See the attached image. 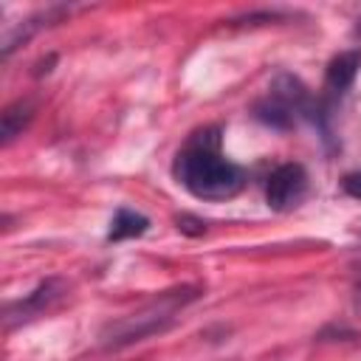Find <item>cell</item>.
Instances as JSON below:
<instances>
[{
    "label": "cell",
    "instance_id": "obj_10",
    "mask_svg": "<svg viewBox=\"0 0 361 361\" xmlns=\"http://www.w3.org/2000/svg\"><path fill=\"white\" fill-rule=\"evenodd\" d=\"M341 189H344L350 197L361 200V169H358V172H350V175H344V178H341Z\"/></svg>",
    "mask_w": 361,
    "mask_h": 361
},
{
    "label": "cell",
    "instance_id": "obj_3",
    "mask_svg": "<svg viewBox=\"0 0 361 361\" xmlns=\"http://www.w3.org/2000/svg\"><path fill=\"white\" fill-rule=\"evenodd\" d=\"M310 113V99H307V87L290 76V73H279L268 93L254 104V116L271 127H290L296 121V116Z\"/></svg>",
    "mask_w": 361,
    "mask_h": 361
},
{
    "label": "cell",
    "instance_id": "obj_1",
    "mask_svg": "<svg viewBox=\"0 0 361 361\" xmlns=\"http://www.w3.org/2000/svg\"><path fill=\"white\" fill-rule=\"evenodd\" d=\"M172 175L197 200H228L245 186V169L220 149V127L192 133L175 155Z\"/></svg>",
    "mask_w": 361,
    "mask_h": 361
},
{
    "label": "cell",
    "instance_id": "obj_5",
    "mask_svg": "<svg viewBox=\"0 0 361 361\" xmlns=\"http://www.w3.org/2000/svg\"><path fill=\"white\" fill-rule=\"evenodd\" d=\"M62 293H65V282L62 279H45L31 293H25L23 299L8 302L6 310H3L6 330H11L14 324H23V322H31V319L42 316L45 310H51L62 299Z\"/></svg>",
    "mask_w": 361,
    "mask_h": 361
},
{
    "label": "cell",
    "instance_id": "obj_4",
    "mask_svg": "<svg viewBox=\"0 0 361 361\" xmlns=\"http://www.w3.org/2000/svg\"><path fill=\"white\" fill-rule=\"evenodd\" d=\"M305 192H307V172L296 161L279 164L265 180V203L274 212H290L293 206H299Z\"/></svg>",
    "mask_w": 361,
    "mask_h": 361
},
{
    "label": "cell",
    "instance_id": "obj_11",
    "mask_svg": "<svg viewBox=\"0 0 361 361\" xmlns=\"http://www.w3.org/2000/svg\"><path fill=\"white\" fill-rule=\"evenodd\" d=\"M358 293H361V285H358Z\"/></svg>",
    "mask_w": 361,
    "mask_h": 361
},
{
    "label": "cell",
    "instance_id": "obj_9",
    "mask_svg": "<svg viewBox=\"0 0 361 361\" xmlns=\"http://www.w3.org/2000/svg\"><path fill=\"white\" fill-rule=\"evenodd\" d=\"M175 223H178V228H180L183 234H192V237H197V234L206 231V223H203L200 217H192V214H178Z\"/></svg>",
    "mask_w": 361,
    "mask_h": 361
},
{
    "label": "cell",
    "instance_id": "obj_6",
    "mask_svg": "<svg viewBox=\"0 0 361 361\" xmlns=\"http://www.w3.org/2000/svg\"><path fill=\"white\" fill-rule=\"evenodd\" d=\"M358 68H361V51H358V48L336 54V56L327 62V71H324V90H327L333 99L341 96V93H347L350 85H353L355 76H358Z\"/></svg>",
    "mask_w": 361,
    "mask_h": 361
},
{
    "label": "cell",
    "instance_id": "obj_7",
    "mask_svg": "<svg viewBox=\"0 0 361 361\" xmlns=\"http://www.w3.org/2000/svg\"><path fill=\"white\" fill-rule=\"evenodd\" d=\"M31 118H34V102L31 99H17V102L6 104V110L0 113V141H3V147L11 144L17 135H23V130L28 127Z\"/></svg>",
    "mask_w": 361,
    "mask_h": 361
},
{
    "label": "cell",
    "instance_id": "obj_2",
    "mask_svg": "<svg viewBox=\"0 0 361 361\" xmlns=\"http://www.w3.org/2000/svg\"><path fill=\"white\" fill-rule=\"evenodd\" d=\"M200 288L197 285H180V288H169L161 290L155 299H149L144 307H138L135 313H127L116 322H107L99 333V341L104 350H121L130 344H138L155 333H164L175 324L178 313L192 305L195 299H200Z\"/></svg>",
    "mask_w": 361,
    "mask_h": 361
},
{
    "label": "cell",
    "instance_id": "obj_8",
    "mask_svg": "<svg viewBox=\"0 0 361 361\" xmlns=\"http://www.w3.org/2000/svg\"><path fill=\"white\" fill-rule=\"evenodd\" d=\"M147 228H149V220H147L141 212H133V209L121 206V209H116V214H113V220H110L107 240H110V243H118V240L141 237Z\"/></svg>",
    "mask_w": 361,
    "mask_h": 361
}]
</instances>
